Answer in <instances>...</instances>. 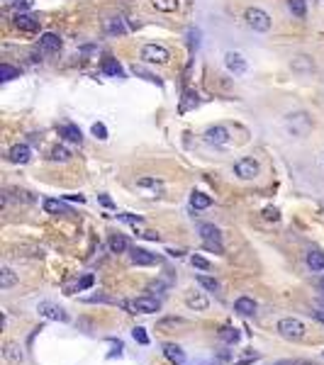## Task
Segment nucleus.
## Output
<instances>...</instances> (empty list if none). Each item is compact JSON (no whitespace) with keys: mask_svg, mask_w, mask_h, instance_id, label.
<instances>
[{"mask_svg":"<svg viewBox=\"0 0 324 365\" xmlns=\"http://www.w3.org/2000/svg\"><path fill=\"white\" fill-rule=\"evenodd\" d=\"M305 331H307L305 324L295 317H285L278 321V334L283 338H287V341H300V338H305Z\"/></svg>","mask_w":324,"mask_h":365,"instance_id":"1","label":"nucleus"},{"mask_svg":"<svg viewBox=\"0 0 324 365\" xmlns=\"http://www.w3.org/2000/svg\"><path fill=\"white\" fill-rule=\"evenodd\" d=\"M200 239H203V243H205V248H207V251L224 253L222 232H220L214 224H200Z\"/></svg>","mask_w":324,"mask_h":365,"instance_id":"2","label":"nucleus"},{"mask_svg":"<svg viewBox=\"0 0 324 365\" xmlns=\"http://www.w3.org/2000/svg\"><path fill=\"white\" fill-rule=\"evenodd\" d=\"M244 20L254 32H268L271 29V15L261 8H249L244 12Z\"/></svg>","mask_w":324,"mask_h":365,"instance_id":"3","label":"nucleus"},{"mask_svg":"<svg viewBox=\"0 0 324 365\" xmlns=\"http://www.w3.org/2000/svg\"><path fill=\"white\" fill-rule=\"evenodd\" d=\"M168 59H171V54L161 44H144L141 47V61H147V64H168Z\"/></svg>","mask_w":324,"mask_h":365,"instance_id":"4","label":"nucleus"},{"mask_svg":"<svg viewBox=\"0 0 324 365\" xmlns=\"http://www.w3.org/2000/svg\"><path fill=\"white\" fill-rule=\"evenodd\" d=\"M259 161H254V159H239L237 163H234V176L241 180H254L256 176H259Z\"/></svg>","mask_w":324,"mask_h":365,"instance_id":"5","label":"nucleus"},{"mask_svg":"<svg viewBox=\"0 0 324 365\" xmlns=\"http://www.w3.org/2000/svg\"><path fill=\"white\" fill-rule=\"evenodd\" d=\"M37 312L42 314V317L51 319V321H61V324H66L68 321V312H66L64 307H59V304H54V302H39Z\"/></svg>","mask_w":324,"mask_h":365,"instance_id":"6","label":"nucleus"},{"mask_svg":"<svg viewBox=\"0 0 324 365\" xmlns=\"http://www.w3.org/2000/svg\"><path fill=\"white\" fill-rule=\"evenodd\" d=\"M132 314H156L158 309H161V302L156 300V297H149V295H144V297H137V300L130 304Z\"/></svg>","mask_w":324,"mask_h":365,"instance_id":"7","label":"nucleus"},{"mask_svg":"<svg viewBox=\"0 0 324 365\" xmlns=\"http://www.w3.org/2000/svg\"><path fill=\"white\" fill-rule=\"evenodd\" d=\"M229 129L227 127H210V129L205 131V141L210 144V146H224V144H229Z\"/></svg>","mask_w":324,"mask_h":365,"instance_id":"8","label":"nucleus"},{"mask_svg":"<svg viewBox=\"0 0 324 365\" xmlns=\"http://www.w3.org/2000/svg\"><path fill=\"white\" fill-rule=\"evenodd\" d=\"M224 66L237 75L246 73V59L241 56V54H237V51H227V54H224Z\"/></svg>","mask_w":324,"mask_h":365,"instance_id":"9","label":"nucleus"},{"mask_svg":"<svg viewBox=\"0 0 324 365\" xmlns=\"http://www.w3.org/2000/svg\"><path fill=\"white\" fill-rule=\"evenodd\" d=\"M3 358L8 360V363H22L25 360V353H22V348H20V343H15V341H5L3 343Z\"/></svg>","mask_w":324,"mask_h":365,"instance_id":"10","label":"nucleus"},{"mask_svg":"<svg viewBox=\"0 0 324 365\" xmlns=\"http://www.w3.org/2000/svg\"><path fill=\"white\" fill-rule=\"evenodd\" d=\"M130 258L134 265H154V263H158V256H154L151 251H147V248H132L130 251Z\"/></svg>","mask_w":324,"mask_h":365,"instance_id":"11","label":"nucleus"},{"mask_svg":"<svg viewBox=\"0 0 324 365\" xmlns=\"http://www.w3.org/2000/svg\"><path fill=\"white\" fill-rule=\"evenodd\" d=\"M29 159H32V149H29L27 144H15V146L8 151L10 163H27Z\"/></svg>","mask_w":324,"mask_h":365,"instance_id":"12","label":"nucleus"},{"mask_svg":"<svg viewBox=\"0 0 324 365\" xmlns=\"http://www.w3.org/2000/svg\"><path fill=\"white\" fill-rule=\"evenodd\" d=\"M39 47L44 49V51H49V54H54V51L61 49V37L54 34V32H44V34L39 37Z\"/></svg>","mask_w":324,"mask_h":365,"instance_id":"13","label":"nucleus"},{"mask_svg":"<svg viewBox=\"0 0 324 365\" xmlns=\"http://www.w3.org/2000/svg\"><path fill=\"white\" fill-rule=\"evenodd\" d=\"M185 304L195 312H205V309L210 307V300L205 297L203 292H190V295H185Z\"/></svg>","mask_w":324,"mask_h":365,"instance_id":"14","label":"nucleus"},{"mask_svg":"<svg viewBox=\"0 0 324 365\" xmlns=\"http://www.w3.org/2000/svg\"><path fill=\"white\" fill-rule=\"evenodd\" d=\"M164 356L173 365H185V351L181 346H176V343H166L164 346Z\"/></svg>","mask_w":324,"mask_h":365,"instance_id":"15","label":"nucleus"},{"mask_svg":"<svg viewBox=\"0 0 324 365\" xmlns=\"http://www.w3.org/2000/svg\"><path fill=\"white\" fill-rule=\"evenodd\" d=\"M15 27H20L22 32H37L39 22L27 12H20V15H15Z\"/></svg>","mask_w":324,"mask_h":365,"instance_id":"16","label":"nucleus"},{"mask_svg":"<svg viewBox=\"0 0 324 365\" xmlns=\"http://www.w3.org/2000/svg\"><path fill=\"white\" fill-rule=\"evenodd\" d=\"M102 73L105 75H112V78H124V71H122V66L117 59H102Z\"/></svg>","mask_w":324,"mask_h":365,"instance_id":"17","label":"nucleus"},{"mask_svg":"<svg viewBox=\"0 0 324 365\" xmlns=\"http://www.w3.org/2000/svg\"><path fill=\"white\" fill-rule=\"evenodd\" d=\"M59 137H64L66 141H74V144H81V141H83L81 129L74 127V124H61V127H59Z\"/></svg>","mask_w":324,"mask_h":365,"instance_id":"18","label":"nucleus"},{"mask_svg":"<svg viewBox=\"0 0 324 365\" xmlns=\"http://www.w3.org/2000/svg\"><path fill=\"white\" fill-rule=\"evenodd\" d=\"M17 273L12 271V268H8V265H5V268H3V271H0V290H10V287H15V285H17Z\"/></svg>","mask_w":324,"mask_h":365,"instance_id":"19","label":"nucleus"},{"mask_svg":"<svg viewBox=\"0 0 324 365\" xmlns=\"http://www.w3.org/2000/svg\"><path fill=\"white\" fill-rule=\"evenodd\" d=\"M234 312H239L241 317H251L256 312V302L251 300V297H239V300L234 302Z\"/></svg>","mask_w":324,"mask_h":365,"instance_id":"20","label":"nucleus"},{"mask_svg":"<svg viewBox=\"0 0 324 365\" xmlns=\"http://www.w3.org/2000/svg\"><path fill=\"white\" fill-rule=\"evenodd\" d=\"M307 268H310L312 273H322L324 271V253L322 251L307 253Z\"/></svg>","mask_w":324,"mask_h":365,"instance_id":"21","label":"nucleus"},{"mask_svg":"<svg viewBox=\"0 0 324 365\" xmlns=\"http://www.w3.org/2000/svg\"><path fill=\"white\" fill-rule=\"evenodd\" d=\"M105 32H107V34H124V32H127V27H124V20H122V17L105 20Z\"/></svg>","mask_w":324,"mask_h":365,"instance_id":"22","label":"nucleus"},{"mask_svg":"<svg viewBox=\"0 0 324 365\" xmlns=\"http://www.w3.org/2000/svg\"><path fill=\"white\" fill-rule=\"evenodd\" d=\"M44 209L49 215H71V209L61 200H44Z\"/></svg>","mask_w":324,"mask_h":365,"instance_id":"23","label":"nucleus"},{"mask_svg":"<svg viewBox=\"0 0 324 365\" xmlns=\"http://www.w3.org/2000/svg\"><path fill=\"white\" fill-rule=\"evenodd\" d=\"M190 205H193V209H207L212 205V197L205 195V193H193L190 195Z\"/></svg>","mask_w":324,"mask_h":365,"instance_id":"24","label":"nucleus"},{"mask_svg":"<svg viewBox=\"0 0 324 365\" xmlns=\"http://www.w3.org/2000/svg\"><path fill=\"white\" fill-rule=\"evenodd\" d=\"M287 10H290L297 20H302L307 15V3L305 0H287Z\"/></svg>","mask_w":324,"mask_h":365,"instance_id":"25","label":"nucleus"},{"mask_svg":"<svg viewBox=\"0 0 324 365\" xmlns=\"http://www.w3.org/2000/svg\"><path fill=\"white\" fill-rule=\"evenodd\" d=\"M220 338H222L224 343H237V341L241 338V334L234 326H222L220 329Z\"/></svg>","mask_w":324,"mask_h":365,"instance_id":"26","label":"nucleus"},{"mask_svg":"<svg viewBox=\"0 0 324 365\" xmlns=\"http://www.w3.org/2000/svg\"><path fill=\"white\" fill-rule=\"evenodd\" d=\"M12 78H20V68H15V66H10V64L0 66V81L8 83V81H12Z\"/></svg>","mask_w":324,"mask_h":365,"instance_id":"27","label":"nucleus"},{"mask_svg":"<svg viewBox=\"0 0 324 365\" xmlns=\"http://www.w3.org/2000/svg\"><path fill=\"white\" fill-rule=\"evenodd\" d=\"M51 161H59V163H66V161H71V151L61 146V144H56L54 149H51Z\"/></svg>","mask_w":324,"mask_h":365,"instance_id":"28","label":"nucleus"},{"mask_svg":"<svg viewBox=\"0 0 324 365\" xmlns=\"http://www.w3.org/2000/svg\"><path fill=\"white\" fill-rule=\"evenodd\" d=\"M195 280H197V285H200V287H205L207 292H217V290H220V282L214 280V278H210V275H197Z\"/></svg>","mask_w":324,"mask_h":365,"instance_id":"29","label":"nucleus"},{"mask_svg":"<svg viewBox=\"0 0 324 365\" xmlns=\"http://www.w3.org/2000/svg\"><path fill=\"white\" fill-rule=\"evenodd\" d=\"M127 248H130V243H127L124 236H112L110 239V251L112 253H124Z\"/></svg>","mask_w":324,"mask_h":365,"instance_id":"30","label":"nucleus"},{"mask_svg":"<svg viewBox=\"0 0 324 365\" xmlns=\"http://www.w3.org/2000/svg\"><path fill=\"white\" fill-rule=\"evenodd\" d=\"M137 187H149V190H154V193H161V190H164V183L156 178H139Z\"/></svg>","mask_w":324,"mask_h":365,"instance_id":"31","label":"nucleus"},{"mask_svg":"<svg viewBox=\"0 0 324 365\" xmlns=\"http://www.w3.org/2000/svg\"><path fill=\"white\" fill-rule=\"evenodd\" d=\"M151 5L161 12H173L178 8V0H151Z\"/></svg>","mask_w":324,"mask_h":365,"instance_id":"32","label":"nucleus"},{"mask_svg":"<svg viewBox=\"0 0 324 365\" xmlns=\"http://www.w3.org/2000/svg\"><path fill=\"white\" fill-rule=\"evenodd\" d=\"M188 321L185 319H181V317H171V319H164V321H158L156 326L158 329H168V326H185Z\"/></svg>","mask_w":324,"mask_h":365,"instance_id":"33","label":"nucleus"},{"mask_svg":"<svg viewBox=\"0 0 324 365\" xmlns=\"http://www.w3.org/2000/svg\"><path fill=\"white\" fill-rule=\"evenodd\" d=\"M190 263H193V268H197V271H210V261L203 258V256H197V253L190 258Z\"/></svg>","mask_w":324,"mask_h":365,"instance_id":"34","label":"nucleus"},{"mask_svg":"<svg viewBox=\"0 0 324 365\" xmlns=\"http://www.w3.org/2000/svg\"><path fill=\"white\" fill-rule=\"evenodd\" d=\"M132 336H134V341H137V343H141V346H147V343H149L147 331H144L141 326H134V329H132Z\"/></svg>","mask_w":324,"mask_h":365,"instance_id":"35","label":"nucleus"},{"mask_svg":"<svg viewBox=\"0 0 324 365\" xmlns=\"http://www.w3.org/2000/svg\"><path fill=\"white\" fill-rule=\"evenodd\" d=\"M91 131L95 134V139H100V141L107 139V129H105V124H102V122H95Z\"/></svg>","mask_w":324,"mask_h":365,"instance_id":"36","label":"nucleus"},{"mask_svg":"<svg viewBox=\"0 0 324 365\" xmlns=\"http://www.w3.org/2000/svg\"><path fill=\"white\" fill-rule=\"evenodd\" d=\"M188 37H190V54H195L197 47H200V32H197V29H190Z\"/></svg>","mask_w":324,"mask_h":365,"instance_id":"37","label":"nucleus"},{"mask_svg":"<svg viewBox=\"0 0 324 365\" xmlns=\"http://www.w3.org/2000/svg\"><path fill=\"white\" fill-rule=\"evenodd\" d=\"M132 71H134L137 75H141V78H147V81H151V83H158V78H156V75H154V73H149V71H144L141 66H137V64H134V66H132Z\"/></svg>","mask_w":324,"mask_h":365,"instance_id":"38","label":"nucleus"},{"mask_svg":"<svg viewBox=\"0 0 324 365\" xmlns=\"http://www.w3.org/2000/svg\"><path fill=\"white\" fill-rule=\"evenodd\" d=\"M93 282H95V278H93V275H85V278H81V282L76 285V290H78V292L88 290V287H93Z\"/></svg>","mask_w":324,"mask_h":365,"instance_id":"39","label":"nucleus"},{"mask_svg":"<svg viewBox=\"0 0 324 365\" xmlns=\"http://www.w3.org/2000/svg\"><path fill=\"white\" fill-rule=\"evenodd\" d=\"M263 217H266L268 222H278V219H280V212H278L276 207H266V209H263Z\"/></svg>","mask_w":324,"mask_h":365,"instance_id":"40","label":"nucleus"},{"mask_svg":"<svg viewBox=\"0 0 324 365\" xmlns=\"http://www.w3.org/2000/svg\"><path fill=\"white\" fill-rule=\"evenodd\" d=\"M120 219H122V222H130V224H134V226L144 222L141 217H134V215H120Z\"/></svg>","mask_w":324,"mask_h":365,"instance_id":"41","label":"nucleus"},{"mask_svg":"<svg viewBox=\"0 0 324 365\" xmlns=\"http://www.w3.org/2000/svg\"><path fill=\"white\" fill-rule=\"evenodd\" d=\"M144 239H149V241H158L161 236H158L156 232H144Z\"/></svg>","mask_w":324,"mask_h":365,"instance_id":"42","label":"nucleus"},{"mask_svg":"<svg viewBox=\"0 0 324 365\" xmlns=\"http://www.w3.org/2000/svg\"><path fill=\"white\" fill-rule=\"evenodd\" d=\"M98 200H100V202H102V205H105V207H112V200H110V197H107V195H100V197H98Z\"/></svg>","mask_w":324,"mask_h":365,"instance_id":"43","label":"nucleus"},{"mask_svg":"<svg viewBox=\"0 0 324 365\" xmlns=\"http://www.w3.org/2000/svg\"><path fill=\"white\" fill-rule=\"evenodd\" d=\"M315 317H317V319H319V321L324 324V312H315Z\"/></svg>","mask_w":324,"mask_h":365,"instance_id":"44","label":"nucleus"},{"mask_svg":"<svg viewBox=\"0 0 324 365\" xmlns=\"http://www.w3.org/2000/svg\"><path fill=\"white\" fill-rule=\"evenodd\" d=\"M297 365H319V363H312V360H300Z\"/></svg>","mask_w":324,"mask_h":365,"instance_id":"45","label":"nucleus"},{"mask_svg":"<svg viewBox=\"0 0 324 365\" xmlns=\"http://www.w3.org/2000/svg\"><path fill=\"white\" fill-rule=\"evenodd\" d=\"M12 3H15V0H5V5H12Z\"/></svg>","mask_w":324,"mask_h":365,"instance_id":"46","label":"nucleus"},{"mask_svg":"<svg viewBox=\"0 0 324 365\" xmlns=\"http://www.w3.org/2000/svg\"><path fill=\"white\" fill-rule=\"evenodd\" d=\"M322 287H324V278H322Z\"/></svg>","mask_w":324,"mask_h":365,"instance_id":"47","label":"nucleus"},{"mask_svg":"<svg viewBox=\"0 0 324 365\" xmlns=\"http://www.w3.org/2000/svg\"><path fill=\"white\" fill-rule=\"evenodd\" d=\"M276 365H283V363H276Z\"/></svg>","mask_w":324,"mask_h":365,"instance_id":"48","label":"nucleus"}]
</instances>
